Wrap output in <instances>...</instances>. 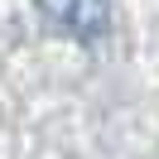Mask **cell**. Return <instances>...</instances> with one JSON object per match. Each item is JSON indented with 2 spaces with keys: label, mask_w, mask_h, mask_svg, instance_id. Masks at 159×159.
<instances>
[{
  "label": "cell",
  "mask_w": 159,
  "mask_h": 159,
  "mask_svg": "<svg viewBox=\"0 0 159 159\" xmlns=\"http://www.w3.org/2000/svg\"><path fill=\"white\" fill-rule=\"evenodd\" d=\"M39 15L48 20V29L68 34L77 43H92L106 34L111 24V0H34Z\"/></svg>",
  "instance_id": "cell-1"
}]
</instances>
